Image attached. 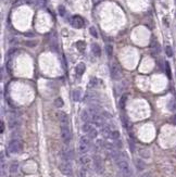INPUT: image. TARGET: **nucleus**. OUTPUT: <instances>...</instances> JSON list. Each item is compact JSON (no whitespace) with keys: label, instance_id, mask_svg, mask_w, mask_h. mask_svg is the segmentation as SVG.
Segmentation results:
<instances>
[{"label":"nucleus","instance_id":"obj_11","mask_svg":"<svg viewBox=\"0 0 176 177\" xmlns=\"http://www.w3.org/2000/svg\"><path fill=\"white\" fill-rule=\"evenodd\" d=\"M81 119H82L83 122H85V123H90V121H93L92 114H90V112L87 111V110H84V111H82Z\"/></svg>","mask_w":176,"mask_h":177},{"label":"nucleus","instance_id":"obj_6","mask_svg":"<svg viewBox=\"0 0 176 177\" xmlns=\"http://www.w3.org/2000/svg\"><path fill=\"white\" fill-rule=\"evenodd\" d=\"M94 166H95V169L98 173L103 172V162H102V159L99 155L94 156Z\"/></svg>","mask_w":176,"mask_h":177},{"label":"nucleus","instance_id":"obj_34","mask_svg":"<svg viewBox=\"0 0 176 177\" xmlns=\"http://www.w3.org/2000/svg\"><path fill=\"white\" fill-rule=\"evenodd\" d=\"M36 3H37L39 7H44L46 4V0H36Z\"/></svg>","mask_w":176,"mask_h":177},{"label":"nucleus","instance_id":"obj_10","mask_svg":"<svg viewBox=\"0 0 176 177\" xmlns=\"http://www.w3.org/2000/svg\"><path fill=\"white\" fill-rule=\"evenodd\" d=\"M81 163L84 166V168H90L92 167V164L94 163V160H92V159L87 155H83L81 158Z\"/></svg>","mask_w":176,"mask_h":177},{"label":"nucleus","instance_id":"obj_20","mask_svg":"<svg viewBox=\"0 0 176 177\" xmlns=\"http://www.w3.org/2000/svg\"><path fill=\"white\" fill-rule=\"evenodd\" d=\"M139 154H140L141 158H146V159L150 158V152L147 149H141L140 151H139Z\"/></svg>","mask_w":176,"mask_h":177},{"label":"nucleus","instance_id":"obj_32","mask_svg":"<svg viewBox=\"0 0 176 177\" xmlns=\"http://www.w3.org/2000/svg\"><path fill=\"white\" fill-rule=\"evenodd\" d=\"M106 51H107L108 56H112V53H113V48H112V46H111V45H107V46H106Z\"/></svg>","mask_w":176,"mask_h":177},{"label":"nucleus","instance_id":"obj_18","mask_svg":"<svg viewBox=\"0 0 176 177\" xmlns=\"http://www.w3.org/2000/svg\"><path fill=\"white\" fill-rule=\"evenodd\" d=\"M151 48H152V50L154 51V52H160V45L158 44V41H155V40H153V41H151Z\"/></svg>","mask_w":176,"mask_h":177},{"label":"nucleus","instance_id":"obj_25","mask_svg":"<svg viewBox=\"0 0 176 177\" xmlns=\"http://www.w3.org/2000/svg\"><path fill=\"white\" fill-rule=\"evenodd\" d=\"M126 101H127V96H126V95L122 96V98L120 99V107H121V109H124V108H125Z\"/></svg>","mask_w":176,"mask_h":177},{"label":"nucleus","instance_id":"obj_36","mask_svg":"<svg viewBox=\"0 0 176 177\" xmlns=\"http://www.w3.org/2000/svg\"><path fill=\"white\" fill-rule=\"evenodd\" d=\"M25 36H27V37H34L35 34L34 33H25Z\"/></svg>","mask_w":176,"mask_h":177},{"label":"nucleus","instance_id":"obj_13","mask_svg":"<svg viewBox=\"0 0 176 177\" xmlns=\"http://www.w3.org/2000/svg\"><path fill=\"white\" fill-rule=\"evenodd\" d=\"M81 96H82V93L80 89H75L73 90V94H72V98H73V101L75 102H78L81 100Z\"/></svg>","mask_w":176,"mask_h":177},{"label":"nucleus","instance_id":"obj_22","mask_svg":"<svg viewBox=\"0 0 176 177\" xmlns=\"http://www.w3.org/2000/svg\"><path fill=\"white\" fill-rule=\"evenodd\" d=\"M17 168H19V163H17V162H13L10 165V172L11 173H16Z\"/></svg>","mask_w":176,"mask_h":177},{"label":"nucleus","instance_id":"obj_16","mask_svg":"<svg viewBox=\"0 0 176 177\" xmlns=\"http://www.w3.org/2000/svg\"><path fill=\"white\" fill-rule=\"evenodd\" d=\"M111 133H112V130H111L108 126H102V127H101V134H102V135H103L105 137H110V136H111Z\"/></svg>","mask_w":176,"mask_h":177},{"label":"nucleus","instance_id":"obj_12","mask_svg":"<svg viewBox=\"0 0 176 177\" xmlns=\"http://www.w3.org/2000/svg\"><path fill=\"white\" fill-rule=\"evenodd\" d=\"M58 119L60 121L61 124H65V123H69V119H68V115H66L64 112H58Z\"/></svg>","mask_w":176,"mask_h":177},{"label":"nucleus","instance_id":"obj_41","mask_svg":"<svg viewBox=\"0 0 176 177\" xmlns=\"http://www.w3.org/2000/svg\"><path fill=\"white\" fill-rule=\"evenodd\" d=\"M125 177H133V176H132V174H129V175H126Z\"/></svg>","mask_w":176,"mask_h":177},{"label":"nucleus","instance_id":"obj_7","mask_svg":"<svg viewBox=\"0 0 176 177\" xmlns=\"http://www.w3.org/2000/svg\"><path fill=\"white\" fill-rule=\"evenodd\" d=\"M71 24H72V26L75 27V28H82L85 23H84V20L81 16L76 15V16H73L71 19Z\"/></svg>","mask_w":176,"mask_h":177},{"label":"nucleus","instance_id":"obj_23","mask_svg":"<svg viewBox=\"0 0 176 177\" xmlns=\"http://www.w3.org/2000/svg\"><path fill=\"white\" fill-rule=\"evenodd\" d=\"M76 47H77V49L80 50L81 52H83V51L85 50V47H86V44H85L84 41H77V42H76Z\"/></svg>","mask_w":176,"mask_h":177},{"label":"nucleus","instance_id":"obj_24","mask_svg":"<svg viewBox=\"0 0 176 177\" xmlns=\"http://www.w3.org/2000/svg\"><path fill=\"white\" fill-rule=\"evenodd\" d=\"M167 108H168V110L170 111H175L176 110V101L175 100H171L168 102V104H167Z\"/></svg>","mask_w":176,"mask_h":177},{"label":"nucleus","instance_id":"obj_17","mask_svg":"<svg viewBox=\"0 0 176 177\" xmlns=\"http://www.w3.org/2000/svg\"><path fill=\"white\" fill-rule=\"evenodd\" d=\"M99 84H100L99 79L96 78V77H93L92 79H90V82H89V86H90V87H98Z\"/></svg>","mask_w":176,"mask_h":177},{"label":"nucleus","instance_id":"obj_21","mask_svg":"<svg viewBox=\"0 0 176 177\" xmlns=\"http://www.w3.org/2000/svg\"><path fill=\"white\" fill-rule=\"evenodd\" d=\"M97 135H98V132H97V129L96 128H92V129H90V132L88 133V137L90 138V139H95L96 137H97Z\"/></svg>","mask_w":176,"mask_h":177},{"label":"nucleus","instance_id":"obj_27","mask_svg":"<svg viewBox=\"0 0 176 177\" xmlns=\"http://www.w3.org/2000/svg\"><path fill=\"white\" fill-rule=\"evenodd\" d=\"M63 100L61 98H57L56 100H54V106H56L57 108H62L63 107Z\"/></svg>","mask_w":176,"mask_h":177},{"label":"nucleus","instance_id":"obj_5","mask_svg":"<svg viewBox=\"0 0 176 177\" xmlns=\"http://www.w3.org/2000/svg\"><path fill=\"white\" fill-rule=\"evenodd\" d=\"M59 168H60V171H61V173L66 175V176H72V174H73L72 166L70 165V163L66 160H64L62 163H60Z\"/></svg>","mask_w":176,"mask_h":177},{"label":"nucleus","instance_id":"obj_15","mask_svg":"<svg viewBox=\"0 0 176 177\" xmlns=\"http://www.w3.org/2000/svg\"><path fill=\"white\" fill-rule=\"evenodd\" d=\"M92 51H93V53L95 54L96 57H100V56H101V49H100L99 45L93 44V45H92Z\"/></svg>","mask_w":176,"mask_h":177},{"label":"nucleus","instance_id":"obj_1","mask_svg":"<svg viewBox=\"0 0 176 177\" xmlns=\"http://www.w3.org/2000/svg\"><path fill=\"white\" fill-rule=\"evenodd\" d=\"M8 150L10 153H20V152L23 150V145L20 140L17 139H13L11 140L8 145Z\"/></svg>","mask_w":176,"mask_h":177},{"label":"nucleus","instance_id":"obj_37","mask_svg":"<svg viewBox=\"0 0 176 177\" xmlns=\"http://www.w3.org/2000/svg\"><path fill=\"white\" fill-rule=\"evenodd\" d=\"M80 177H85V168H83L80 173Z\"/></svg>","mask_w":176,"mask_h":177},{"label":"nucleus","instance_id":"obj_28","mask_svg":"<svg viewBox=\"0 0 176 177\" xmlns=\"http://www.w3.org/2000/svg\"><path fill=\"white\" fill-rule=\"evenodd\" d=\"M25 45L29 48H33V47H36L37 46V41L36 40H26L25 41Z\"/></svg>","mask_w":176,"mask_h":177},{"label":"nucleus","instance_id":"obj_33","mask_svg":"<svg viewBox=\"0 0 176 177\" xmlns=\"http://www.w3.org/2000/svg\"><path fill=\"white\" fill-rule=\"evenodd\" d=\"M89 32H90V34H92L95 38L98 37V33H97V30H96V28H95L94 26H92V27L89 28Z\"/></svg>","mask_w":176,"mask_h":177},{"label":"nucleus","instance_id":"obj_14","mask_svg":"<svg viewBox=\"0 0 176 177\" xmlns=\"http://www.w3.org/2000/svg\"><path fill=\"white\" fill-rule=\"evenodd\" d=\"M85 70H86V65H85L84 63H78L77 66H76V69H75L77 75H83Z\"/></svg>","mask_w":176,"mask_h":177},{"label":"nucleus","instance_id":"obj_8","mask_svg":"<svg viewBox=\"0 0 176 177\" xmlns=\"http://www.w3.org/2000/svg\"><path fill=\"white\" fill-rule=\"evenodd\" d=\"M110 74H111L112 79H114V81H118V79L121 78V72H120V69H119L118 65L113 64V65L111 66V69H110Z\"/></svg>","mask_w":176,"mask_h":177},{"label":"nucleus","instance_id":"obj_31","mask_svg":"<svg viewBox=\"0 0 176 177\" xmlns=\"http://www.w3.org/2000/svg\"><path fill=\"white\" fill-rule=\"evenodd\" d=\"M59 14L61 15V16H64L65 15V13H66V10H65V8H64V5H59Z\"/></svg>","mask_w":176,"mask_h":177},{"label":"nucleus","instance_id":"obj_38","mask_svg":"<svg viewBox=\"0 0 176 177\" xmlns=\"http://www.w3.org/2000/svg\"><path fill=\"white\" fill-rule=\"evenodd\" d=\"M15 51H16V49H15V48H12V49L9 51V53H8V54H9V56H11V54H12V53H14Z\"/></svg>","mask_w":176,"mask_h":177},{"label":"nucleus","instance_id":"obj_3","mask_svg":"<svg viewBox=\"0 0 176 177\" xmlns=\"http://www.w3.org/2000/svg\"><path fill=\"white\" fill-rule=\"evenodd\" d=\"M89 148H90V138L88 136H83L80 139V147H78V150H80L82 154H84L89 150Z\"/></svg>","mask_w":176,"mask_h":177},{"label":"nucleus","instance_id":"obj_2","mask_svg":"<svg viewBox=\"0 0 176 177\" xmlns=\"http://www.w3.org/2000/svg\"><path fill=\"white\" fill-rule=\"evenodd\" d=\"M61 136L63 139V142L65 145H68L71 141V130H70V127H69V123H65V124H61Z\"/></svg>","mask_w":176,"mask_h":177},{"label":"nucleus","instance_id":"obj_40","mask_svg":"<svg viewBox=\"0 0 176 177\" xmlns=\"http://www.w3.org/2000/svg\"><path fill=\"white\" fill-rule=\"evenodd\" d=\"M144 177H150V175H149V174H146Z\"/></svg>","mask_w":176,"mask_h":177},{"label":"nucleus","instance_id":"obj_35","mask_svg":"<svg viewBox=\"0 0 176 177\" xmlns=\"http://www.w3.org/2000/svg\"><path fill=\"white\" fill-rule=\"evenodd\" d=\"M165 65H166V73H167V76L171 77V72H170V65L167 62H165Z\"/></svg>","mask_w":176,"mask_h":177},{"label":"nucleus","instance_id":"obj_19","mask_svg":"<svg viewBox=\"0 0 176 177\" xmlns=\"http://www.w3.org/2000/svg\"><path fill=\"white\" fill-rule=\"evenodd\" d=\"M92 128H93V125L90 124V123H85V124L82 126V130H83L84 133H87V134H88Z\"/></svg>","mask_w":176,"mask_h":177},{"label":"nucleus","instance_id":"obj_30","mask_svg":"<svg viewBox=\"0 0 176 177\" xmlns=\"http://www.w3.org/2000/svg\"><path fill=\"white\" fill-rule=\"evenodd\" d=\"M165 53H166V56L167 57H173V49L171 48V46H166L165 47Z\"/></svg>","mask_w":176,"mask_h":177},{"label":"nucleus","instance_id":"obj_39","mask_svg":"<svg viewBox=\"0 0 176 177\" xmlns=\"http://www.w3.org/2000/svg\"><path fill=\"white\" fill-rule=\"evenodd\" d=\"M3 130H4V123L1 122V133H3Z\"/></svg>","mask_w":176,"mask_h":177},{"label":"nucleus","instance_id":"obj_4","mask_svg":"<svg viewBox=\"0 0 176 177\" xmlns=\"http://www.w3.org/2000/svg\"><path fill=\"white\" fill-rule=\"evenodd\" d=\"M118 167L120 168L121 173H122L124 176L132 174L131 173V168H129V164L126 160H124V159H120V160L118 161Z\"/></svg>","mask_w":176,"mask_h":177},{"label":"nucleus","instance_id":"obj_9","mask_svg":"<svg viewBox=\"0 0 176 177\" xmlns=\"http://www.w3.org/2000/svg\"><path fill=\"white\" fill-rule=\"evenodd\" d=\"M93 123L98 127H102L105 126V119L100 114H95L93 115Z\"/></svg>","mask_w":176,"mask_h":177},{"label":"nucleus","instance_id":"obj_29","mask_svg":"<svg viewBox=\"0 0 176 177\" xmlns=\"http://www.w3.org/2000/svg\"><path fill=\"white\" fill-rule=\"evenodd\" d=\"M110 138H111V139H113V140H118V139L120 138V133H119L118 130H112Z\"/></svg>","mask_w":176,"mask_h":177},{"label":"nucleus","instance_id":"obj_26","mask_svg":"<svg viewBox=\"0 0 176 177\" xmlns=\"http://www.w3.org/2000/svg\"><path fill=\"white\" fill-rule=\"evenodd\" d=\"M136 165H137V168L138 169H144L145 168V166H146V164H145V162H142L141 160H136Z\"/></svg>","mask_w":176,"mask_h":177}]
</instances>
